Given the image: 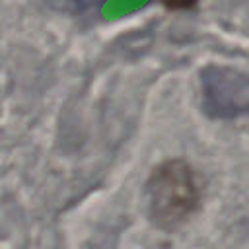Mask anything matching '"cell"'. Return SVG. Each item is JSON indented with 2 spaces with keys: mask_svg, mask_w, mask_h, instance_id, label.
Wrapping results in <instances>:
<instances>
[{
  "mask_svg": "<svg viewBox=\"0 0 249 249\" xmlns=\"http://www.w3.org/2000/svg\"><path fill=\"white\" fill-rule=\"evenodd\" d=\"M204 181L185 160H165L158 163L144 187L148 220L163 231L185 226L200 208Z\"/></svg>",
  "mask_w": 249,
  "mask_h": 249,
  "instance_id": "cell-1",
  "label": "cell"
},
{
  "mask_svg": "<svg viewBox=\"0 0 249 249\" xmlns=\"http://www.w3.org/2000/svg\"><path fill=\"white\" fill-rule=\"evenodd\" d=\"M169 10H189L196 4V0H163Z\"/></svg>",
  "mask_w": 249,
  "mask_h": 249,
  "instance_id": "cell-3",
  "label": "cell"
},
{
  "mask_svg": "<svg viewBox=\"0 0 249 249\" xmlns=\"http://www.w3.org/2000/svg\"><path fill=\"white\" fill-rule=\"evenodd\" d=\"M200 107L210 119L249 115V74L233 66L206 64L198 74Z\"/></svg>",
  "mask_w": 249,
  "mask_h": 249,
  "instance_id": "cell-2",
  "label": "cell"
}]
</instances>
